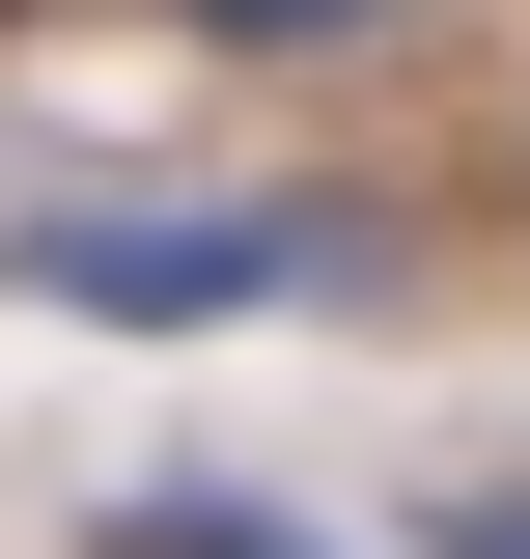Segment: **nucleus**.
Instances as JSON below:
<instances>
[{"instance_id": "2", "label": "nucleus", "mask_w": 530, "mask_h": 559, "mask_svg": "<svg viewBox=\"0 0 530 559\" xmlns=\"http://www.w3.org/2000/svg\"><path fill=\"white\" fill-rule=\"evenodd\" d=\"M140 559H335V532H308V503H224V476H168V503H140Z\"/></svg>"}, {"instance_id": "1", "label": "nucleus", "mask_w": 530, "mask_h": 559, "mask_svg": "<svg viewBox=\"0 0 530 559\" xmlns=\"http://www.w3.org/2000/svg\"><path fill=\"white\" fill-rule=\"evenodd\" d=\"M0 252H28V308L196 336V308H279V280H335V224H308V197H252V224H196V197H28Z\"/></svg>"}, {"instance_id": "4", "label": "nucleus", "mask_w": 530, "mask_h": 559, "mask_svg": "<svg viewBox=\"0 0 530 559\" xmlns=\"http://www.w3.org/2000/svg\"><path fill=\"white\" fill-rule=\"evenodd\" d=\"M447 559H530V476H447Z\"/></svg>"}, {"instance_id": "3", "label": "nucleus", "mask_w": 530, "mask_h": 559, "mask_svg": "<svg viewBox=\"0 0 530 559\" xmlns=\"http://www.w3.org/2000/svg\"><path fill=\"white\" fill-rule=\"evenodd\" d=\"M224 57H335V28H392V0H196Z\"/></svg>"}]
</instances>
